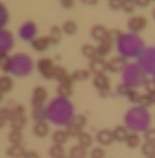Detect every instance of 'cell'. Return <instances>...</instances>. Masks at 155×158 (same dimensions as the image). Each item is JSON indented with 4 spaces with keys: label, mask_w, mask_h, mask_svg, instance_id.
Instances as JSON below:
<instances>
[{
    "label": "cell",
    "mask_w": 155,
    "mask_h": 158,
    "mask_svg": "<svg viewBox=\"0 0 155 158\" xmlns=\"http://www.w3.org/2000/svg\"><path fill=\"white\" fill-rule=\"evenodd\" d=\"M11 128L12 130L23 131L27 123V118L25 114V108L22 105H17L12 109V116L10 120Z\"/></svg>",
    "instance_id": "obj_1"
},
{
    "label": "cell",
    "mask_w": 155,
    "mask_h": 158,
    "mask_svg": "<svg viewBox=\"0 0 155 158\" xmlns=\"http://www.w3.org/2000/svg\"><path fill=\"white\" fill-rule=\"evenodd\" d=\"M57 65L49 58H41L37 62V69L43 78L46 80H53L54 72Z\"/></svg>",
    "instance_id": "obj_2"
},
{
    "label": "cell",
    "mask_w": 155,
    "mask_h": 158,
    "mask_svg": "<svg viewBox=\"0 0 155 158\" xmlns=\"http://www.w3.org/2000/svg\"><path fill=\"white\" fill-rule=\"evenodd\" d=\"M148 21L143 15H134L127 22V27L134 33H139L148 27Z\"/></svg>",
    "instance_id": "obj_3"
},
{
    "label": "cell",
    "mask_w": 155,
    "mask_h": 158,
    "mask_svg": "<svg viewBox=\"0 0 155 158\" xmlns=\"http://www.w3.org/2000/svg\"><path fill=\"white\" fill-rule=\"evenodd\" d=\"M48 98V91L44 86H36L32 90L31 103L34 107H42Z\"/></svg>",
    "instance_id": "obj_4"
},
{
    "label": "cell",
    "mask_w": 155,
    "mask_h": 158,
    "mask_svg": "<svg viewBox=\"0 0 155 158\" xmlns=\"http://www.w3.org/2000/svg\"><path fill=\"white\" fill-rule=\"evenodd\" d=\"M89 70L91 73L96 75L104 74L107 71V61L103 57L98 56L90 60L89 63Z\"/></svg>",
    "instance_id": "obj_5"
},
{
    "label": "cell",
    "mask_w": 155,
    "mask_h": 158,
    "mask_svg": "<svg viewBox=\"0 0 155 158\" xmlns=\"http://www.w3.org/2000/svg\"><path fill=\"white\" fill-rule=\"evenodd\" d=\"M94 87L100 93L106 94L111 90V80L106 74L96 75L93 80Z\"/></svg>",
    "instance_id": "obj_6"
},
{
    "label": "cell",
    "mask_w": 155,
    "mask_h": 158,
    "mask_svg": "<svg viewBox=\"0 0 155 158\" xmlns=\"http://www.w3.org/2000/svg\"><path fill=\"white\" fill-rule=\"evenodd\" d=\"M114 35H113L112 32L109 31V33L107 35L106 38L103 39L102 41L99 42L98 46H97L99 56L103 57L111 52V51L112 50L113 43L114 40Z\"/></svg>",
    "instance_id": "obj_7"
},
{
    "label": "cell",
    "mask_w": 155,
    "mask_h": 158,
    "mask_svg": "<svg viewBox=\"0 0 155 158\" xmlns=\"http://www.w3.org/2000/svg\"><path fill=\"white\" fill-rule=\"evenodd\" d=\"M127 60L123 56H115L107 61V71L112 73H121L126 68Z\"/></svg>",
    "instance_id": "obj_8"
},
{
    "label": "cell",
    "mask_w": 155,
    "mask_h": 158,
    "mask_svg": "<svg viewBox=\"0 0 155 158\" xmlns=\"http://www.w3.org/2000/svg\"><path fill=\"white\" fill-rule=\"evenodd\" d=\"M96 140L100 146L103 147L110 146L115 141L113 135V131L107 128L100 130L97 132L96 135Z\"/></svg>",
    "instance_id": "obj_9"
},
{
    "label": "cell",
    "mask_w": 155,
    "mask_h": 158,
    "mask_svg": "<svg viewBox=\"0 0 155 158\" xmlns=\"http://www.w3.org/2000/svg\"><path fill=\"white\" fill-rule=\"evenodd\" d=\"M50 132V127L46 120L36 121L32 127V133L38 138L47 137Z\"/></svg>",
    "instance_id": "obj_10"
},
{
    "label": "cell",
    "mask_w": 155,
    "mask_h": 158,
    "mask_svg": "<svg viewBox=\"0 0 155 158\" xmlns=\"http://www.w3.org/2000/svg\"><path fill=\"white\" fill-rule=\"evenodd\" d=\"M50 44V40L47 35L36 37L31 41V46L37 52H44L49 48Z\"/></svg>",
    "instance_id": "obj_11"
},
{
    "label": "cell",
    "mask_w": 155,
    "mask_h": 158,
    "mask_svg": "<svg viewBox=\"0 0 155 158\" xmlns=\"http://www.w3.org/2000/svg\"><path fill=\"white\" fill-rule=\"evenodd\" d=\"M53 80H56L57 81L59 82V83H73V80L72 77H71V74L68 73V71L65 69L63 66H57L55 69V72H54Z\"/></svg>",
    "instance_id": "obj_12"
},
{
    "label": "cell",
    "mask_w": 155,
    "mask_h": 158,
    "mask_svg": "<svg viewBox=\"0 0 155 158\" xmlns=\"http://www.w3.org/2000/svg\"><path fill=\"white\" fill-rule=\"evenodd\" d=\"M109 33V30L107 29L104 26L100 24H96L91 28L90 35L95 41L100 42L107 37Z\"/></svg>",
    "instance_id": "obj_13"
},
{
    "label": "cell",
    "mask_w": 155,
    "mask_h": 158,
    "mask_svg": "<svg viewBox=\"0 0 155 158\" xmlns=\"http://www.w3.org/2000/svg\"><path fill=\"white\" fill-rule=\"evenodd\" d=\"M26 149L21 144H11L6 150V155L9 158H23L26 152Z\"/></svg>",
    "instance_id": "obj_14"
},
{
    "label": "cell",
    "mask_w": 155,
    "mask_h": 158,
    "mask_svg": "<svg viewBox=\"0 0 155 158\" xmlns=\"http://www.w3.org/2000/svg\"><path fill=\"white\" fill-rule=\"evenodd\" d=\"M113 135H114V140L119 143H123L128 138V136L129 135V131L128 127L123 125H119L117 126L113 130Z\"/></svg>",
    "instance_id": "obj_15"
},
{
    "label": "cell",
    "mask_w": 155,
    "mask_h": 158,
    "mask_svg": "<svg viewBox=\"0 0 155 158\" xmlns=\"http://www.w3.org/2000/svg\"><path fill=\"white\" fill-rule=\"evenodd\" d=\"M73 83H59L57 93L61 98H69L73 95Z\"/></svg>",
    "instance_id": "obj_16"
},
{
    "label": "cell",
    "mask_w": 155,
    "mask_h": 158,
    "mask_svg": "<svg viewBox=\"0 0 155 158\" xmlns=\"http://www.w3.org/2000/svg\"><path fill=\"white\" fill-rule=\"evenodd\" d=\"M69 137L66 130L63 129L56 130L52 134V140L53 141V143L63 145V146L67 142Z\"/></svg>",
    "instance_id": "obj_17"
},
{
    "label": "cell",
    "mask_w": 155,
    "mask_h": 158,
    "mask_svg": "<svg viewBox=\"0 0 155 158\" xmlns=\"http://www.w3.org/2000/svg\"><path fill=\"white\" fill-rule=\"evenodd\" d=\"M81 53L85 58L88 59L90 60H94V58L98 57V52H97V49L96 46L91 44H84L81 47Z\"/></svg>",
    "instance_id": "obj_18"
},
{
    "label": "cell",
    "mask_w": 155,
    "mask_h": 158,
    "mask_svg": "<svg viewBox=\"0 0 155 158\" xmlns=\"http://www.w3.org/2000/svg\"><path fill=\"white\" fill-rule=\"evenodd\" d=\"M87 149L80 144L73 146L69 149L68 157L69 158H86L87 157Z\"/></svg>",
    "instance_id": "obj_19"
},
{
    "label": "cell",
    "mask_w": 155,
    "mask_h": 158,
    "mask_svg": "<svg viewBox=\"0 0 155 158\" xmlns=\"http://www.w3.org/2000/svg\"><path fill=\"white\" fill-rule=\"evenodd\" d=\"M77 140H78V144L86 149L91 148L94 144V138L92 135L86 131H82L80 135L77 137Z\"/></svg>",
    "instance_id": "obj_20"
},
{
    "label": "cell",
    "mask_w": 155,
    "mask_h": 158,
    "mask_svg": "<svg viewBox=\"0 0 155 158\" xmlns=\"http://www.w3.org/2000/svg\"><path fill=\"white\" fill-rule=\"evenodd\" d=\"M63 31L58 26H52L49 29V34L47 35L48 38L50 40L51 44H58L62 38Z\"/></svg>",
    "instance_id": "obj_21"
},
{
    "label": "cell",
    "mask_w": 155,
    "mask_h": 158,
    "mask_svg": "<svg viewBox=\"0 0 155 158\" xmlns=\"http://www.w3.org/2000/svg\"><path fill=\"white\" fill-rule=\"evenodd\" d=\"M90 71L89 69H83V68H80L74 70L71 73V77H72L73 81H85L87 80L90 77Z\"/></svg>",
    "instance_id": "obj_22"
},
{
    "label": "cell",
    "mask_w": 155,
    "mask_h": 158,
    "mask_svg": "<svg viewBox=\"0 0 155 158\" xmlns=\"http://www.w3.org/2000/svg\"><path fill=\"white\" fill-rule=\"evenodd\" d=\"M14 86L13 80L8 75H2L0 77V90L3 93L10 92Z\"/></svg>",
    "instance_id": "obj_23"
},
{
    "label": "cell",
    "mask_w": 155,
    "mask_h": 158,
    "mask_svg": "<svg viewBox=\"0 0 155 158\" xmlns=\"http://www.w3.org/2000/svg\"><path fill=\"white\" fill-rule=\"evenodd\" d=\"M61 29L63 33L66 34V35H73L78 31V26H77V23L74 20L69 19L64 22Z\"/></svg>",
    "instance_id": "obj_24"
},
{
    "label": "cell",
    "mask_w": 155,
    "mask_h": 158,
    "mask_svg": "<svg viewBox=\"0 0 155 158\" xmlns=\"http://www.w3.org/2000/svg\"><path fill=\"white\" fill-rule=\"evenodd\" d=\"M125 143L130 149H136L141 143V138L137 133H130L128 138L125 140Z\"/></svg>",
    "instance_id": "obj_25"
},
{
    "label": "cell",
    "mask_w": 155,
    "mask_h": 158,
    "mask_svg": "<svg viewBox=\"0 0 155 158\" xmlns=\"http://www.w3.org/2000/svg\"><path fill=\"white\" fill-rule=\"evenodd\" d=\"M65 149L63 145L53 144L49 148L48 154L50 158H63L65 157Z\"/></svg>",
    "instance_id": "obj_26"
},
{
    "label": "cell",
    "mask_w": 155,
    "mask_h": 158,
    "mask_svg": "<svg viewBox=\"0 0 155 158\" xmlns=\"http://www.w3.org/2000/svg\"><path fill=\"white\" fill-rule=\"evenodd\" d=\"M8 140L11 144H21L23 140V134L22 131L11 130L8 135Z\"/></svg>",
    "instance_id": "obj_27"
},
{
    "label": "cell",
    "mask_w": 155,
    "mask_h": 158,
    "mask_svg": "<svg viewBox=\"0 0 155 158\" xmlns=\"http://www.w3.org/2000/svg\"><path fill=\"white\" fill-rule=\"evenodd\" d=\"M141 153L146 157L155 156V143L145 141L141 145Z\"/></svg>",
    "instance_id": "obj_28"
},
{
    "label": "cell",
    "mask_w": 155,
    "mask_h": 158,
    "mask_svg": "<svg viewBox=\"0 0 155 158\" xmlns=\"http://www.w3.org/2000/svg\"><path fill=\"white\" fill-rule=\"evenodd\" d=\"M12 116V110L6 107L0 109V129L6 125L8 121L10 120Z\"/></svg>",
    "instance_id": "obj_29"
},
{
    "label": "cell",
    "mask_w": 155,
    "mask_h": 158,
    "mask_svg": "<svg viewBox=\"0 0 155 158\" xmlns=\"http://www.w3.org/2000/svg\"><path fill=\"white\" fill-rule=\"evenodd\" d=\"M87 122L88 120L87 118H86V116L83 115V114H77V115L74 116V117H73L70 123L74 124L75 126L80 127V129L83 130V127H85L86 126Z\"/></svg>",
    "instance_id": "obj_30"
},
{
    "label": "cell",
    "mask_w": 155,
    "mask_h": 158,
    "mask_svg": "<svg viewBox=\"0 0 155 158\" xmlns=\"http://www.w3.org/2000/svg\"><path fill=\"white\" fill-rule=\"evenodd\" d=\"M32 117L34 120L36 121H42L46 120V113L43 106L42 107H34L32 111Z\"/></svg>",
    "instance_id": "obj_31"
},
{
    "label": "cell",
    "mask_w": 155,
    "mask_h": 158,
    "mask_svg": "<svg viewBox=\"0 0 155 158\" xmlns=\"http://www.w3.org/2000/svg\"><path fill=\"white\" fill-rule=\"evenodd\" d=\"M65 130H66V133H67L68 136H69V137H76V138H77V137L80 135V133L83 131V130L80 129V127L75 126V125L73 124V123H69V124L67 125V127H66V128Z\"/></svg>",
    "instance_id": "obj_32"
},
{
    "label": "cell",
    "mask_w": 155,
    "mask_h": 158,
    "mask_svg": "<svg viewBox=\"0 0 155 158\" xmlns=\"http://www.w3.org/2000/svg\"><path fill=\"white\" fill-rule=\"evenodd\" d=\"M137 7L135 0H124L122 9L127 13H132Z\"/></svg>",
    "instance_id": "obj_33"
},
{
    "label": "cell",
    "mask_w": 155,
    "mask_h": 158,
    "mask_svg": "<svg viewBox=\"0 0 155 158\" xmlns=\"http://www.w3.org/2000/svg\"><path fill=\"white\" fill-rule=\"evenodd\" d=\"M107 154L105 150L101 147H97L93 148L90 152V158H106Z\"/></svg>",
    "instance_id": "obj_34"
},
{
    "label": "cell",
    "mask_w": 155,
    "mask_h": 158,
    "mask_svg": "<svg viewBox=\"0 0 155 158\" xmlns=\"http://www.w3.org/2000/svg\"><path fill=\"white\" fill-rule=\"evenodd\" d=\"M132 88L128 84V83H120V84L117 85V93L120 96H122V97H127L129 93V91Z\"/></svg>",
    "instance_id": "obj_35"
},
{
    "label": "cell",
    "mask_w": 155,
    "mask_h": 158,
    "mask_svg": "<svg viewBox=\"0 0 155 158\" xmlns=\"http://www.w3.org/2000/svg\"><path fill=\"white\" fill-rule=\"evenodd\" d=\"M141 94L138 92L137 90L134 89H131V90L128 93V96H127V98L128 99L130 102L133 103H138L139 100H140V97Z\"/></svg>",
    "instance_id": "obj_36"
},
{
    "label": "cell",
    "mask_w": 155,
    "mask_h": 158,
    "mask_svg": "<svg viewBox=\"0 0 155 158\" xmlns=\"http://www.w3.org/2000/svg\"><path fill=\"white\" fill-rule=\"evenodd\" d=\"M145 141L155 143V128H150L147 130L144 134Z\"/></svg>",
    "instance_id": "obj_37"
},
{
    "label": "cell",
    "mask_w": 155,
    "mask_h": 158,
    "mask_svg": "<svg viewBox=\"0 0 155 158\" xmlns=\"http://www.w3.org/2000/svg\"><path fill=\"white\" fill-rule=\"evenodd\" d=\"M137 104H139L140 106L145 108H148L152 105V103H151V100H150L149 97H148V94H141V95H140V100H139Z\"/></svg>",
    "instance_id": "obj_38"
},
{
    "label": "cell",
    "mask_w": 155,
    "mask_h": 158,
    "mask_svg": "<svg viewBox=\"0 0 155 158\" xmlns=\"http://www.w3.org/2000/svg\"><path fill=\"white\" fill-rule=\"evenodd\" d=\"M124 0H108V5L109 7L112 10L117 11L122 9Z\"/></svg>",
    "instance_id": "obj_39"
},
{
    "label": "cell",
    "mask_w": 155,
    "mask_h": 158,
    "mask_svg": "<svg viewBox=\"0 0 155 158\" xmlns=\"http://www.w3.org/2000/svg\"><path fill=\"white\" fill-rule=\"evenodd\" d=\"M60 5L63 9H73L75 6V0H60Z\"/></svg>",
    "instance_id": "obj_40"
},
{
    "label": "cell",
    "mask_w": 155,
    "mask_h": 158,
    "mask_svg": "<svg viewBox=\"0 0 155 158\" xmlns=\"http://www.w3.org/2000/svg\"><path fill=\"white\" fill-rule=\"evenodd\" d=\"M23 158H40V155L37 151H27Z\"/></svg>",
    "instance_id": "obj_41"
},
{
    "label": "cell",
    "mask_w": 155,
    "mask_h": 158,
    "mask_svg": "<svg viewBox=\"0 0 155 158\" xmlns=\"http://www.w3.org/2000/svg\"><path fill=\"white\" fill-rule=\"evenodd\" d=\"M137 6L140 8H145L148 6L151 3V0H135Z\"/></svg>",
    "instance_id": "obj_42"
},
{
    "label": "cell",
    "mask_w": 155,
    "mask_h": 158,
    "mask_svg": "<svg viewBox=\"0 0 155 158\" xmlns=\"http://www.w3.org/2000/svg\"><path fill=\"white\" fill-rule=\"evenodd\" d=\"M148 97H149L150 100H151L152 105L155 104V88L150 89L148 93Z\"/></svg>",
    "instance_id": "obj_43"
},
{
    "label": "cell",
    "mask_w": 155,
    "mask_h": 158,
    "mask_svg": "<svg viewBox=\"0 0 155 158\" xmlns=\"http://www.w3.org/2000/svg\"><path fill=\"white\" fill-rule=\"evenodd\" d=\"M83 4L88 5V6H94L98 2V0H80Z\"/></svg>",
    "instance_id": "obj_44"
},
{
    "label": "cell",
    "mask_w": 155,
    "mask_h": 158,
    "mask_svg": "<svg viewBox=\"0 0 155 158\" xmlns=\"http://www.w3.org/2000/svg\"><path fill=\"white\" fill-rule=\"evenodd\" d=\"M3 97H4V94L0 90V103H2V101L3 100Z\"/></svg>",
    "instance_id": "obj_45"
},
{
    "label": "cell",
    "mask_w": 155,
    "mask_h": 158,
    "mask_svg": "<svg viewBox=\"0 0 155 158\" xmlns=\"http://www.w3.org/2000/svg\"><path fill=\"white\" fill-rule=\"evenodd\" d=\"M153 16H154V18L155 19V9H154V11H153Z\"/></svg>",
    "instance_id": "obj_46"
},
{
    "label": "cell",
    "mask_w": 155,
    "mask_h": 158,
    "mask_svg": "<svg viewBox=\"0 0 155 158\" xmlns=\"http://www.w3.org/2000/svg\"><path fill=\"white\" fill-rule=\"evenodd\" d=\"M146 158H155V156H152V157H146Z\"/></svg>",
    "instance_id": "obj_47"
},
{
    "label": "cell",
    "mask_w": 155,
    "mask_h": 158,
    "mask_svg": "<svg viewBox=\"0 0 155 158\" xmlns=\"http://www.w3.org/2000/svg\"><path fill=\"white\" fill-rule=\"evenodd\" d=\"M63 158H69V157H68V156H67V157H66V156H65V157H63Z\"/></svg>",
    "instance_id": "obj_48"
},
{
    "label": "cell",
    "mask_w": 155,
    "mask_h": 158,
    "mask_svg": "<svg viewBox=\"0 0 155 158\" xmlns=\"http://www.w3.org/2000/svg\"><path fill=\"white\" fill-rule=\"evenodd\" d=\"M151 1H154V2H155V0H151Z\"/></svg>",
    "instance_id": "obj_49"
}]
</instances>
